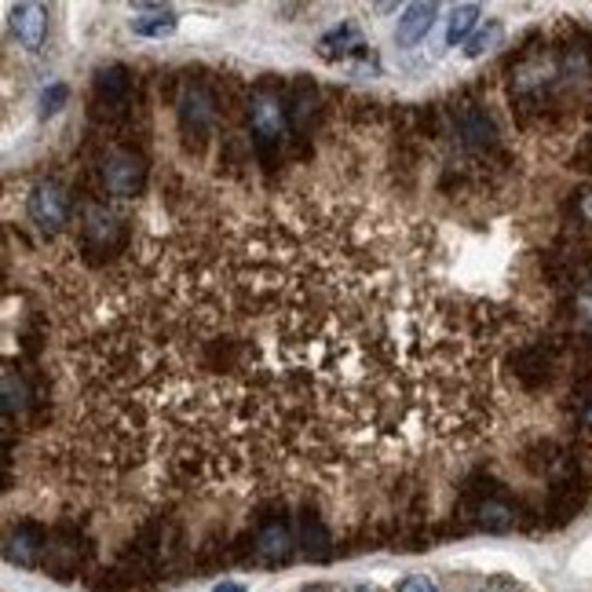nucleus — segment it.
I'll use <instances>...</instances> for the list:
<instances>
[{"mask_svg":"<svg viewBox=\"0 0 592 592\" xmlns=\"http://www.w3.org/2000/svg\"><path fill=\"white\" fill-rule=\"evenodd\" d=\"M279 465H355L490 424L498 319L432 271L421 234L359 202H289L220 231Z\"/></svg>","mask_w":592,"mask_h":592,"instance_id":"nucleus-1","label":"nucleus"},{"mask_svg":"<svg viewBox=\"0 0 592 592\" xmlns=\"http://www.w3.org/2000/svg\"><path fill=\"white\" fill-rule=\"evenodd\" d=\"M285 128H289V103H285V95H279V88L260 85L249 95V132L256 154L263 162H271L282 151Z\"/></svg>","mask_w":592,"mask_h":592,"instance_id":"nucleus-2","label":"nucleus"},{"mask_svg":"<svg viewBox=\"0 0 592 592\" xmlns=\"http://www.w3.org/2000/svg\"><path fill=\"white\" fill-rule=\"evenodd\" d=\"M176 114H180V132L186 136V143L194 151H202V143L209 140L216 121H220V106H216L213 88L205 81H186L180 103H176Z\"/></svg>","mask_w":592,"mask_h":592,"instance_id":"nucleus-3","label":"nucleus"},{"mask_svg":"<svg viewBox=\"0 0 592 592\" xmlns=\"http://www.w3.org/2000/svg\"><path fill=\"white\" fill-rule=\"evenodd\" d=\"M99 180L111 197H140L146 186V162L143 154L128 146H111L99 162Z\"/></svg>","mask_w":592,"mask_h":592,"instance_id":"nucleus-4","label":"nucleus"},{"mask_svg":"<svg viewBox=\"0 0 592 592\" xmlns=\"http://www.w3.org/2000/svg\"><path fill=\"white\" fill-rule=\"evenodd\" d=\"M81 242H85V249L95 256H117V253H125L128 231L106 205H88L85 223H81Z\"/></svg>","mask_w":592,"mask_h":592,"instance_id":"nucleus-5","label":"nucleus"},{"mask_svg":"<svg viewBox=\"0 0 592 592\" xmlns=\"http://www.w3.org/2000/svg\"><path fill=\"white\" fill-rule=\"evenodd\" d=\"M26 213H29V220L41 227L44 234H59V231H66V223H70L74 205H70V197H66L63 186L52 183V180H44V183H37L34 191H29Z\"/></svg>","mask_w":592,"mask_h":592,"instance_id":"nucleus-6","label":"nucleus"},{"mask_svg":"<svg viewBox=\"0 0 592 592\" xmlns=\"http://www.w3.org/2000/svg\"><path fill=\"white\" fill-rule=\"evenodd\" d=\"M472 519H476V527L490 530V535H505L519 523V509L509 501V493L498 487V482H487V490L476 498V505H472Z\"/></svg>","mask_w":592,"mask_h":592,"instance_id":"nucleus-7","label":"nucleus"},{"mask_svg":"<svg viewBox=\"0 0 592 592\" xmlns=\"http://www.w3.org/2000/svg\"><path fill=\"white\" fill-rule=\"evenodd\" d=\"M41 556H48V538L41 527L34 523H18L12 535L4 538V559L18 567H37Z\"/></svg>","mask_w":592,"mask_h":592,"instance_id":"nucleus-8","label":"nucleus"},{"mask_svg":"<svg viewBox=\"0 0 592 592\" xmlns=\"http://www.w3.org/2000/svg\"><path fill=\"white\" fill-rule=\"evenodd\" d=\"M458 143L472 154H487L498 146V128H493V121L479 106H465L458 114Z\"/></svg>","mask_w":592,"mask_h":592,"instance_id":"nucleus-9","label":"nucleus"},{"mask_svg":"<svg viewBox=\"0 0 592 592\" xmlns=\"http://www.w3.org/2000/svg\"><path fill=\"white\" fill-rule=\"evenodd\" d=\"M12 29L18 37V44L26 52H41L44 37H48V12L44 4H34V0H23V4L12 8Z\"/></svg>","mask_w":592,"mask_h":592,"instance_id":"nucleus-10","label":"nucleus"},{"mask_svg":"<svg viewBox=\"0 0 592 592\" xmlns=\"http://www.w3.org/2000/svg\"><path fill=\"white\" fill-rule=\"evenodd\" d=\"M128 95H132V74L125 66H106L95 74V103L103 111H125Z\"/></svg>","mask_w":592,"mask_h":592,"instance_id":"nucleus-11","label":"nucleus"},{"mask_svg":"<svg viewBox=\"0 0 592 592\" xmlns=\"http://www.w3.org/2000/svg\"><path fill=\"white\" fill-rule=\"evenodd\" d=\"M293 545H296V538L285 519H268L260 530H256V552H260L263 564H282V559H289Z\"/></svg>","mask_w":592,"mask_h":592,"instance_id":"nucleus-12","label":"nucleus"},{"mask_svg":"<svg viewBox=\"0 0 592 592\" xmlns=\"http://www.w3.org/2000/svg\"><path fill=\"white\" fill-rule=\"evenodd\" d=\"M439 15V4H410L402 8V18H399V34H395V41L402 48H413L421 41V37H428L432 23H436Z\"/></svg>","mask_w":592,"mask_h":592,"instance_id":"nucleus-13","label":"nucleus"},{"mask_svg":"<svg viewBox=\"0 0 592 592\" xmlns=\"http://www.w3.org/2000/svg\"><path fill=\"white\" fill-rule=\"evenodd\" d=\"M516 373L523 384L538 388V384H545L552 377V359L545 355V348H523L516 355Z\"/></svg>","mask_w":592,"mask_h":592,"instance_id":"nucleus-14","label":"nucleus"},{"mask_svg":"<svg viewBox=\"0 0 592 592\" xmlns=\"http://www.w3.org/2000/svg\"><path fill=\"white\" fill-rule=\"evenodd\" d=\"M176 26H180V18H176V12H165V8L140 12L132 18L136 37H169V34H176Z\"/></svg>","mask_w":592,"mask_h":592,"instance_id":"nucleus-15","label":"nucleus"},{"mask_svg":"<svg viewBox=\"0 0 592 592\" xmlns=\"http://www.w3.org/2000/svg\"><path fill=\"white\" fill-rule=\"evenodd\" d=\"M479 4H458L447 18V48L461 44V41H472V29L479 23Z\"/></svg>","mask_w":592,"mask_h":592,"instance_id":"nucleus-16","label":"nucleus"},{"mask_svg":"<svg viewBox=\"0 0 592 592\" xmlns=\"http://www.w3.org/2000/svg\"><path fill=\"white\" fill-rule=\"evenodd\" d=\"M300 549L308 552L311 559H325V556H330L333 541H330V535H325L322 519L308 516V519L300 523Z\"/></svg>","mask_w":592,"mask_h":592,"instance_id":"nucleus-17","label":"nucleus"},{"mask_svg":"<svg viewBox=\"0 0 592 592\" xmlns=\"http://www.w3.org/2000/svg\"><path fill=\"white\" fill-rule=\"evenodd\" d=\"M322 55L325 59H340V55H348V52H355V48H362V41H359V29L355 26H340V29H333L330 37H322Z\"/></svg>","mask_w":592,"mask_h":592,"instance_id":"nucleus-18","label":"nucleus"},{"mask_svg":"<svg viewBox=\"0 0 592 592\" xmlns=\"http://www.w3.org/2000/svg\"><path fill=\"white\" fill-rule=\"evenodd\" d=\"M29 407V391L26 381L15 377V370L4 373V421H15V413H23Z\"/></svg>","mask_w":592,"mask_h":592,"instance_id":"nucleus-19","label":"nucleus"},{"mask_svg":"<svg viewBox=\"0 0 592 592\" xmlns=\"http://www.w3.org/2000/svg\"><path fill=\"white\" fill-rule=\"evenodd\" d=\"M575 319L581 330H592V268L581 274V282L575 289Z\"/></svg>","mask_w":592,"mask_h":592,"instance_id":"nucleus-20","label":"nucleus"},{"mask_svg":"<svg viewBox=\"0 0 592 592\" xmlns=\"http://www.w3.org/2000/svg\"><path fill=\"white\" fill-rule=\"evenodd\" d=\"M314 106V92L308 85H296V92L289 99V128H304L308 125V114Z\"/></svg>","mask_w":592,"mask_h":592,"instance_id":"nucleus-21","label":"nucleus"},{"mask_svg":"<svg viewBox=\"0 0 592 592\" xmlns=\"http://www.w3.org/2000/svg\"><path fill=\"white\" fill-rule=\"evenodd\" d=\"M66 99H70V88H66V85L44 88V95H41V117H55L59 111H63Z\"/></svg>","mask_w":592,"mask_h":592,"instance_id":"nucleus-22","label":"nucleus"},{"mask_svg":"<svg viewBox=\"0 0 592 592\" xmlns=\"http://www.w3.org/2000/svg\"><path fill=\"white\" fill-rule=\"evenodd\" d=\"M498 37H501V26H498V23H490V29H482V34L472 37L468 48H465V55H468V59L482 55V52H487V48H490L493 41H498Z\"/></svg>","mask_w":592,"mask_h":592,"instance_id":"nucleus-23","label":"nucleus"},{"mask_svg":"<svg viewBox=\"0 0 592 592\" xmlns=\"http://www.w3.org/2000/svg\"><path fill=\"white\" fill-rule=\"evenodd\" d=\"M575 216L581 227H592V183L581 186V191L575 194Z\"/></svg>","mask_w":592,"mask_h":592,"instance_id":"nucleus-24","label":"nucleus"},{"mask_svg":"<svg viewBox=\"0 0 592 592\" xmlns=\"http://www.w3.org/2000/svg\"><path fill=\"white\" fill-rule=\"evenodd\" d=\"M395 592H439V589H436V581H432V578H424V575H410V578L402 581V585L395 589Z\"/></svg>","mask_w":592,"mask_h":592,"instance_id":"nucleus-25","label":"nucleus"},{"mask_svg":"<svg viewBox=\"0 0 592 592\" xmlns=\"http://www.w3.org/2000/svg\"><path fill=\"white\" fill-rule=\"evenodd\" d=\"M479 592H523V585H516L512 578H490V581H482Z\"/></svg>","mask_w":592,"mask_h":592,"instance_id":"nucleus-26","label":"nucleus"},{"mask_svg":"<svg viewBox=\"0 0 592 592\" xmlns=\"http://www.w3.org/2000/svg\"><path fill=\"white\" fill-rule=\"evenodd\" d=\"M578 421H581V432L592 439V388L585 391V399H581V413H578Z\"/></svg>","mask_w":592,"mask_h":592,"instance_id":"nucleus-27","label":"nucleus"},{"mask_svg":"<svg viewBox=\"0 0 592 592\" xmlns=\"http://www.w3.org/2000/svg\"><path fill=\"white\" fill-rule=\"evenodd\" d=\"M216 592H245V585H239V581H220Z\"/></svg>","mask_w":592,"mask_h":592,"instance_id":"nucleus-28","label":"nucleus"},{"mask_svg":"<svg viewBox=\"0 0 592 592\" xmlns=\"http://www.w3.org/2000/svg\"><path fill=\"white\" fill-rule=\"evenodd\" d=\"M344 592H381V589L377 585H348Z\"/></svg>","mask_w":592,"mask_h":592,"instance_id":"nucleus-29","label":"nucleus"},{"mask_svg":"<svg viewBox=\"0 0 592 592\" xmlns=\"http://www.w3.org/2000/svg\"><path fill=\"white\" fill-rule=\"evenodd\" d=\"M304 592H330V589H322V585H314V589H304Z\"/></svg>","mask_w":592,"mask_h":592,"instance_id":"nucleus-30","label":"nucleus"}]
</instances>
